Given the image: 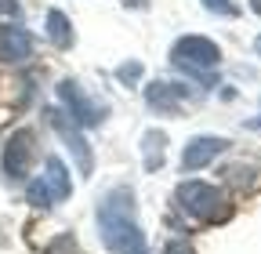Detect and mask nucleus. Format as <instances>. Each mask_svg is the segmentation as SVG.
I'll return each mask as SVG.
<instances>
[{
    "label": "nucleus",
    "mask_w": 261,
    "mask_h": 254,
    "mask_svg": "<svg viewBox=\"0 0 261 254\" xmlns=\"http://www.w3.org/2000/svg\"><path fill=\"white\" fill-rule=\"evenodd\" d=\"M98 233H102V243L116 254L145 247L142 225L135 218V193H130L127 185L113 189V193L98 204Z\"/></svg>",
    "instance_id": "obj_1"
},
{
    "label": "nucleus",
    "mask_w": 261,
    "mask_h": 254,
    "mask_svg": "<svg viewBox=\"0 0 261 254\" xmlns=\"http://www.w3.org/2000/svg\"><path fill=\"white\" fill-rule=\"evenodd\" d=\"M171 62H174V69H181V73L196 77L203 87H211L214 77H207V73L218 69L221 51H218V44L207 40V37H181V40H174V47H171Z\"/></svg>",
    "instance_id": "obj_2"
},
{
    "label": "nucleus",
    "mask_w": 261,
    "mask_h": 254,
    "mask_svg": "<svg viewBox=\"0 0 261 254\" xmlns=\"http://www.w3.org/2000/svg\"><path fill=\"white\" fill-rule=\"evenodd\" d=\"M174 204L200 221H225L232 214V204L225 200V193L218 185H207V182H181L178 193H174Z\"/></svg>",
    "instance_id": "obj_3"
},
{
    "label": "nucleus",
    "mask_w": 261,
    "mask_h": 254,
    "mask_svg": "<svg viewBox=\"0 0 261 254\" xmlns=\"http://www.w3.org/2000/svg\"><path fill=\"white\" fill-rule=\"evenodd\" d=\"M73 193V182H69V171H65V164L58 160V156H47V167L40 178H33L29 189H25V196L33 207H55L62 200H69Z\"/></svg>",
    "instance_id": "obj_4"
},
{
    "label": "nucleus",
    "mask_w": 261,
    "mask_h": 254,
    "mask_svg": "<svg viewBox=\"0 0 261 254\" xmlns=\"http://www.w3.org/2000/svg\"><path fill=\"white\" fill-rule=\"evenodd\" d=\"M58 102H62V109L69 113L80 127H98V123H106V116H109V106L102 98H94V94H87L76 80H62L58 84Z\"/></svg>",
    "instance_id": "obj_5"
},
{
    "label": "nucleus",
    "mask_w": 261,
    "mask_h": 254,
    "mask_svg": "<svg viewBox=\"0 0 261 254\" xmlns=\"http://www.w3.org/2000/svg\"><path fill=\"white\" fill-rule=\"evenodd\" d=\"M33 156H37V135L33 131H15L4 145V156H0V171H4L11 182H22L33 167Z\"/></svg>",
    "instance_id": "obj_6"
},
{
    "label": "nucleus",
    "mask_w": 261,
    "mask_h": 254,
    "mask_svg": "<svg viewBox=\"0 0 261 254\" xmlns=\"http://www.w3.org/2000/svg\"><path fill=\"white\" fill-rule=\"evenodd\" d=\"M47 123L58 131V138L69 145V153L76 156V164H80V171L84 174H91V167H94V160H91V153H87V142H84V131H80V123L65 113V109H47Z\"/></svg>",
    "instance_id": "obj_7"
},
{
    "label": "nucleus",
    "mask_w": 261,
    "mask_h": 254,
    "mask_svg": "<svg viewBox=\"0 0 261 254\" xmlns=\"http://www.w3.org/2000/svg\"><path fill=\"white\" fill-rule=\"evenodd\" d=\"M228 149V142L225 138H214V135H200V138H192L189 145H185V153H181V167L185 171H200V167H207L214 156H221Z\"/></svg>",
    "instance_id": "obj_8"
},
{
    "label": "nucleus",
    "mask_w": 261,
    "mask_h": 254,
    "mask_svg": "<svg viewBox=\"0 0 261 254\" xmlns=\"http://www.w3.org/2000/svg\"><path fill=\"white\" fill-rule=\"evenodd\" d=\"M33 55V37L22 29V22L0 26V62H25Z\"/></svg>",
    "instance_id": "obj_9"
},
{
    "label": "nucleus",
    "mask_w": 261,
    "mask_h": 254,
    "mask_svg": "<svg viewBox=\"0 0 261 254\" xmlns=\"http://www.w3.org/2000/svg\"><path fill=\"white\" fill-rule=\"evenodd\" d=\"M185 98H189V87H181V84H163V80H156V84L145 87V102H149V109H156V113H178Z\"/></svg>",
    "instance_id": "obj_10"
},
{
    "label": "nucleus",
    "mask_w": 261,
    "mask_h": 254,
    "mask_svg": "<svg viewBox=\"0 0 261 254\" xmlns=\"http://www.w3.org/2000/svg\"><path fill=\"white\" fill-rule=\"evenodd\" d=\"M47 37L58 47H69L73 44V26H69V18H65L62 11H47Z\"/></svg>",
    "instance_id": "obj_11"
},
{
    "label": "nucleus",
    "mask_w": 261,
    "mask_h": 254,
    "mask_svg": "<svg viewBox=\"0 0 261 254\" xmlns=\"http://www.w3.org/2000/svg\"><path fill=\"white\" fill-rule=\"evenodd\" d=\"M163 149H167V135H163V131H149L145 135V167L149 171L163 167Z\"/></svg>",
    "instance_id": "obj_12"
},
{
    "label": "nucleus",
    "mask_w": 261,
    "mask_h": 254,
    "mask_svg": "<svg viewBox=\"0 0 261 254\" xmlns=\"http://www.w3.org/2000/svg\"><path fill=\"white\" fill-rule=\"evenodd\" d=\"M203 8L214 11V15H225V18L236 15V4H232V0H203Z\"/></svg>",
    "instance_id": "obj_13"
},
{
    "label": "nucleus",
    "mask_w": 261,
    "mask_h": 254,
    "mask_svg": "<svg viewBox=\"0 0 261 254\" xmlns=\"http://www.w3.org/2000/svg\"><path fill=\"white\" fill-rule=\"evenodd\" d=\"M116 77H120V84H135L142 77V62H127V66H120Z\"/></svg>",
    "instance_id": "obj_14"
},
{
    "label": "nucleus",
    "mask_w": 261,
    "mask_h": 254,
    "mask_svg": "<svg viewBox=\"0 0 261 254\" xmlns=\"http://www.w3.org/2000/svg\"><path fill=\"white\" fill-rule=\"evenodd\" d=\"M163 254H192V247H189L185 240H171V243H167V250H163Z\"/></svg>",
    "instance_id": "obj_15"
},
{
    "label": "nucleus",
    "mask_w": 261,
    "mask_h": 254,
    "mask_svg": "<svg viewBox=\"0 0 261 254\" xmlns=\"http://www.w3.org/2000/svg\"><path fill=\"white\" fill-rule=\"evenodd\" d=\"M250 8H254V11H257V15H261V0H250Z\"/></svg>",
    "instance_id": "obj_16"
},
{
    "label": "nucleus",
    "mask_w": 261,
    "mask_h": 254,
    "mask_svg": "<svg viewBox=\"0 0 261 254\" xmlns=\"http://www.w3.org/2000/svg\"><path fill=\"white\" fill-rule=\"evenodd\" d=\"M247 127H261V116H254V120H250V123H247Z\"/></svg>",
    "instance_id": "obj_17"
},
{
    "label": "nucleus",
    "mask_w": 261,
    "mask_h": 254,
    "mask_svg": "<svg viewBox=\"0 0 261 254\" xmlns=\"http://www.w3.org/2000/svg\"><path fill=\"white\" fill-rule=\"evenodd\" d=\"M127 254H149V250H145V247H138V250H127Z\"/></svg>",
    "instance_id": "obj_18"
},
{
    "label": "nucleus",
    "mask_w": 261,
    "mask_h": 254,
    "mask_svg": "<svg viewBox=\"0 0 261 254\" xmlns=\"http://www.w3.org/2000/svg\"><path fill=\"white\" fill-rule=\"evenodd\" d=\"M254 51H257V55H261V37H257V40H254Z\"/></svg>",
    "instance_id": "obj_19"
}]
</instances>
